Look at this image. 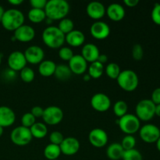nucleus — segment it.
Wrapping results in <instances>:
<instances>
[{"label": "nucleus", "instance_id": "obj_21", "mask_svg": "<svg viewBox=\"0 0 160 160\" xmlns=\"http://www.w3.org/2000/svg\"><path fill=\"white\" fill-rule=\"evenodd\" d=\"M99 48L95 45L92 43H88L84 45L81 50V56L87 61V62H94L98 60L99 55Z\"/></svg>", "mask_w": 160, "mask_h": 160}, {"label": "nucleus", "instance_id": "obj_1", "mask_svg": "<svg viewBox=\"0 0 160 160\" xmlns=\"http://www.w3.org/2000/svg\"><path fill=\"white\" fill-rule=\"evenodd\" d=\"M70 4L65 0H49L47 2L45 12L47 18L52 21L66 18L70 12Z\"/></svg>", "mask_w": 160, "mask_h": 160}, {"label": "nucleus", "instance_id": "obj_43", "mask_svg": "<svg viewBox=\"0 0 160 160\" xmlns=\"http://www.w3.org/2000/svg\"><path fill=\"white\" fill-rule=\"evenodd\" d=\"M31 113L32 114L35 118L42 117V116H43V113H44V109L39 106H34V107L31 109Z\"/></svg>", "mask_w": 160, "mask_h": 160}, {"label": "nucleus", "instance_id": "obj_20", "mask_svg": "<svg viewBox=\"0 0 160 160\" xmlns=\"http://www.w3.org/2000/svg\"><path fill=\"white\" fill-rule=\"evenodd\" d=\"M106 14L114 22L121 21L125 17V9L119 3H112L106 8Z\"/></svg>", "mask_w": 160, "mask_h": 160}, {"label": "nucleus", "instance_id": "obj_52", "mask_svg": "<svg viewBox=\"0 0 160 160\" xmlns=\"http://www.w3.org/2000/svg\"><path fill=\"white\" fill-rule=\"evenodd\" d=\"M45 23H48V25H50V24H52V20H50V19H48V18H46L45 19Z\"/></svg>", "mask_w": 160, "mask_h": 160}, {"label": "nucleus", "instance_id": "obj_30", "mask_svg": "<svg viewBox=\"0 0 160 160\" xmlns=\"http://www.w3.org/2000/svg\"><path fill=\"white\" fill-rule=\"evenodd\" d=\"M105 72L108 78L112 80H117L121 70H120V66L118 64L115 63V62H110V63L107 64V66L106 67Z\"/></svg>", "mask_w": 160, "mask_h": 160}, {"label": "nucleus", "instance_id": "obj_26", "mask_svg": "<svg viewBox=\"0 0 160 160\" xmlns=\"http://www.w3.org/2000/svg\"><path fill=\"white\" fill-rule=\"evenodd\" d=\"M88 75L92 78V79H98L103 75L105 72V67L98 61L92 62L88 68Z\"/></svg>", "mask_w": 160, "mask_h": 160}, {"label": "nucleus", "instance_id": "obj_54", "mask_svg": "<svg viewBox=\"0 0 160 160\" xmlns=\"http://www.w3.org/2000/svg\"><path fill=\"white\" fill-rule=\"evenodd\" d=\"M1 63H2V56L1 55H0V65H1Z\"/></svg>", "mask_w": 160, "mask_h": 160}, {"label": "nucleus", "instance_id": "obj_8", "mask_svg": "<svg viewBox=\"0 0 160 160\" xmlns=\"http://www.w3.org/2000/svg\"><path fill=\"white\" fill-rule=\"evenodd\" d=\"M45 124L54 126L61 123L63 119V112L59 106H51L44 109V113L42 116Z\"/></svg>", "mask_w": 160, "mask_h": 160}, {"label": "nucleus", "instance_id": "obj_38", "mask_svg": "<svg viewBox=\"0 0 160 160\" xmlns=\"http://www.w3.org/2000/svg\"><path fill=\"white\" fill-rule=\"evenodd\" d=\"M64 138H65L63 137V134L57 131H53L49 135V141L51 142V144H53V145H60L62 141L64 140Z\"/></svg>", "mask_w": 160, "mask_h": 160}, {"label": "nucleus", "instance_id": "obj_17", "mask_svg": "<svg viewBox=\"0 0 160 160\" xmlns=\"http://www.w3.org/2000/svg\"><path fill=\"white\" fill-rule=\"evenodd\" d=\"M35 37V31L29 25H22L14 31L13 38L20 42H30Z\"/></svg>", "mask_w": 160, "mask_h": 160}, {"label": "nucleus", "instance_id": "obj_36", "mask_svg": "<svg viewBox=\"0 0 160 160\" xmlns=\"http://www.w3.org/2000/svg\"><path fill=\"white\" fill-rule=\"evenodd\" d=\"M36 123V118L31 113L26 112L21 117V126L27 128H31Z\"/></svg>", "mask_w": 160, "mask_h": 160}, {"label": "nucleus", "instance_id": "obj_4", "mask_svg": "<svg viewBox=\"0 0 160 160\" xmlns=\"http://www.w3.org/2000/svg\"><path fill=\"white\" fill-rule=\"evenodd\" d=\"M117 81L119 87L128 92L136 90L139 84L138 76L134 70H125L120 72Z\"/></svg>", "mask_w": 160, "mask_h": 160}, {"label": "nucleus", "instance_id": "obj_6", "mask_svg": "<svg viewBox=\"0 0 160 160\" xmlns=\"http://www.w3.org/2000/svg\"><path fill=\"white\" fill-rule=\"evenodd\" d=\"M156 105L151 99H142L137 104L135 108L136 117L140 121H149L155 117Z\"/></svg>", "mask_w": 160, "mask_h": 160}, {"label": "nucleus", "instance_id": "obj_2", "mask_svg": "<svg viewBox=\"0 0 160 160\" xmlns=\"http://www.w3.org/2000/svg\"><path fill=\"white\" fill-rule=\"evenodd\" d=\"M42 41L50 48H60L65 43L66 35L58 27L48 26L42 32Z\"/></svg>", "mask_w": 160, "mask_h": 160}, {"label": "nucleus", "instance_id": "obj_35", "mask_svg": "<svg viewBox=\"0 0 160 160\" xmlns=\"http://www.w3.org/2000/svg\"><path fill=\"white\" fill-rule=\"evenodd\" d=\"M121 146L123 147V150H131L134 148L136 145V139L133 135H126L122 140L120 143Z\"/></svg>", "mask_w": 160, "mask_h": 160}, {"label": "nucleus", "instance_id": "obj_48", "mask_svg": "<svg viewBox=\"0 0 160 160\" xmlns=\"http://www.w3.org/2000/svg\"><path fill=\"white\" fill-rule=\"evenodd\" d=\"M155 114H156L157 117H160V104L156 105V111H155Z\"/></svg>", "mask_w": 160, "mask_h": 160}, {"label": "nucleus", "instance_id": "obj_19", "mask_svg": "<svg viewBox=\"0 0 160 160\" xmlns=\"http://www.w3.org/2000/svg\"><path fill=\"white\" fill-rule=\"evenodd\" d=\"M16 120V114L11 108L6 106H0V126L9 128L12 126Z\"/></svg>", "mask_w": 160, "mask_h": 160}, {"label": "nucleus", "instance_id": "obj_55", "mask_svg": "<svg viewBox=\"0 0 160 160\" xmlns=\"http://www.w3.org/2000/svg\"><path fill=\"white\" fill-rule=\"evenodd\" d=\"M57 160H58V159H57Z\"/></svg>", "mask_w": 160, "mask_h": 160}, {"label": "nucleus", "instance_id": "obj_11", "mask_svg": "<svg viewBox=\"0 0 160 160\" xmlns=\"http://www.w3.org/2000/svg\"><path fill=\"white\" fill-rule=\"evenodd\" d=\"M91 106L97 112H104L110 108L111 100L106 94L96 93L91 98Z\"/></svg>", "mask_w": 160, "mask_h": 160}, {"label": "nucleus", "instance_id": "obj_42", "mask_svg": "<svg viewBox=\"0 0 160 160\" xmlns=\"http://www.w3.org/2000/svg\"><path fill=\"white\" fill-rule=\"evenodd\" d=\"M151 100L156 106L160 104V88H157L153 91Z\"/></svg>", "mask_w": 160, "mask_h": 160}, {"label": "nucleus", "instance_id": "obj_50", "mask_svg": "<svg viewBox=\"0 0 160 160\" xmlns=\"http://www.w3.org/2000/svg\"><path fill=\"white\" fill-rule=\"evenodd\" d=\"M4 12H5L4 8H3L2 6H0V22H1L2 19L3 15H4Z\"/></svg>", "mask_w": 160, "mask_h": 160}, {"label": "nucleus", "instance_id": "obj_31", "mask_svg": "<svg viewBox=\"0 0 160 160\" xmlns=\"http://www.w3.org/2000/svg\"><path fill=\"white\" fill-rule=\"evenodd\" d=\"M58 28L61 31V32L63 33L65 35L68 34L74 30V23L72 20L69 18H64L62 20H59Z\"/></svg>", "mask_w": 160, "mask_h": 160}, {"label": "nucleus", "instance_id": "obj_3", "mask_svg": "<svg viewBox=\"0 0 160 160\" xmlns=\"http://www.w3.org/2000/svg\"><path fill=\"white\" fill-rule=\"evenodd\" d=\"M25 17L23 12L17 9L6 10L1 20L3 28L9 31H15L24 24Z\"/></svg>", "mask_w": 160, "mask_h": 160}, {"label": "nucleus", "instance_id": "obj_16", "mask_svg": "<svg viewBox=\"0 0 160 160\" xmlns=\"http://www.w3.org/2000/svg\"><path fill=\"white\" fill-rule=\"evenodd\" d=\"M68 67L73 74H84L88 70V62L81 55H74L69 61Z\"/></svg>", "mask_w": 160, "mask_h": 160}, {"label": "nucleus", "instance_id": "obj_13", "mask_svg": "<svg viewBox=\"0 0 160 160\" xmlns=\"http://www.w3.org/2000/svg\"><path fill=\"white\" fill-rule=\"evenodd\" d=\"M27 62L32 65L40 64L45 59L44 50L38 45H31L28 47L23 52Z\"/></svg>", "mask_w": 160, "mask_h": 160}, {"label": "nucleus", "instance_id": "obj_7", "mask_svg": "<svg viewBox=\"0 0 160 160\" xmlns=\"http://www.w3.org/2000/svg\"><path fill=\"white\" fill-rule=\"evenodd\" d=\"M33 137L29 128L19 126L14 128L10 134V140L17 146H25L30 144Z\"/></svg>", "mask_w": 160, "mask_h": 160}, {"label": "nucleus", "instance_id": "obj_39", "mask_svg": "<svg viewBox=\"0 0 160 160\" xmlns=\"http://www.w3.org/2000/svg\"><path fill=\"white\" fill-rule=\"evenodd\" d=\"M132 56L133 59H135V60H142L144 56V50L142 45H139V44H135L133 46Z\"/></svg>", "mask_w": 160, "mask_h": 160}, {"label": "nucleus", "instance_id": "obj_33", "mask_svg": "<svg viewBox=\"0 0 160 160\" xmlns=\"http://www.w3.org/2000/svg\"><path fill=\"white\" fill-rule=\"evenodd\" d=\"M20 77L24 83H31L34 80L35 73L32 69L26 67L20 71Z\"/></svg>", "mask_w": 160, "mask_h": 160}, {"label": "nucleus", "instance_id": "obj_51", "mask_svg": "<svg viewBox=\"0 0 160 160\" xmlns=\"http://www.w3.org/2000/svg\"><path fill=\"white\" fill-rule=\"evenodd\" d=\"M156 148H157L158 151H159L160 152V138L159 139H158L157 142H156Z\"/></svg>", "mask_w": 160, "mask_h": 160}, {"label": "nucleus", "instance_id": "obj_18", "mask_svg": "<svg viewBox=\"0 0 160 160\" xmlns=\"http://www.w3.org/2000/svg\"><path fill=\"white\" fill-rule=\"evenodd\" d=\"M106 9L104 5L99 2H91L86 8V12L90 18L98 21L106 15Z\"/></svg>", "mask_w": 160, "mask_h": 160}, {"label": "nucleus", "instance_id": "obj_25", "mask_svg": "<svg viewBox=\"0 0 160 160\" xmlns=\"http://www.w3.org/2000/svg\"><path fill=\"white\" fill-rule=\"evenodd\" d=\"M30 131H31L32 137L37 139L44 138L48 134V128L45 123H40V122H36L30 128Z\"/></svg>", "mask_w": 160, "mask_h": 160}, {"label": "nucleus", "instance_id": "obj_10", "mask_svg": "<svg viewBox=\"0 0 160 160\" xmlns=\"http://www.w3.org/2000/svg\"><path fill=\"white\" fill-rule=\"evenodd\" d=\"M7 63L10 70L15 72H20L27 67L28 62L23 52L20 51H14L8 56Z\"/></svg>", "mask_w": 160, "mask_h": 160}, {"label": "nucleus", "instance_id": "obj_12", "mask_svg": "<svg viewBox=\"0 0 160 160\" xmlns=\"http://www.w3.org/2000/svg\"><path fill=\"white\" fill-rule=\"evenodd\" d=\"M108 134L101 128H95L88 134V141L92 146L95 148H103L108 143Z\"/></svg>", "mask_w": 160, "mask_h": 160}, {"label": "nucleus", "instance_id": "obj_14", "mask_svg": "<svg viewBox=\"0 0 160 160\" xmlns=\"http://www.w3.org/2000/svg\"><path fill=\"white\" fill-rule=\"evenodd\" d=\"M90 33L94 38L97 40H104L110 34V28L106 23L98 20L91 26Z\"/></svg>", "mask_w": 160, "mask_h": 160}, {"label": "nucleus", "instance_id": "obj_53", "mask_svg": "<svg viewBox=\"0 0 160 160\" xmlns=\"http://www.w3.org/2000/svg\"><path fill=\"white\" fill-rule=\"evenodd\" d=\"M3 131H4V128H2V127L0 126V138H1L2 135L3 134Z\"/></svg>", "mask_w": 160, "mask_h": 160}, {"label": "nucleus", "instance_id": "obj_22", "mask_svg": "<svg viewBox=\"0 0 160 160\" xmlns=\"http://www.w3.org/2000/svg\"><path fill=\"white\" fill-rule=\"evenodd\" d=\"M85 42V36L82 31L79 30H73L67 34L65 37V42L71 47H80L83 45Z\"/></svg>", "mask_w": 160, "mask_h": 160}, {"label": "nucleus", "instance_id": "obj_46", "mask_svg": "<svg viewBox=\"0 0 160 160\" xmlns=\"http://www.w3.org/2000/svg\"><path fill=\"white\" fill-rule=\"evenodd\" d=\"M97 61L98 62H100V63L102 64V65H104L105 63H106L108 62V56L105 54H100Z\"/></svg>", "mask_w": 160, "mask_h": 160}, {"label": "nucleus", "instance_id": "obj_15", "mask_svg": "<svg viewBox=\"0 0 160 160\" xmlns=\"http://www.w3.org/2000/svg\"><path fill=\"white\" fill-rule=\"evenodd\" d=\"M59 147L62 154L67 156H71L78 152L81 148V145L80 142L76 138L68 137L64 138Z\"/></svg>", "mask_w": 160, "mask_h": 160}, {"label": "nucleus", "instance_id": "obj_27", "mask_svg": "<svg viewBox=\"0 0 160 160\" xmlns=\"http://www.w3.org/2000/svg\"><path fill=\"white\" fill-rule=\"evenodd\" d=\"M61 154L59 145L49 144L44 149V156L48 160H57Z\"/></svg>", "mask_w": 160, "mask_h": 160}, {"label": "nucleus", "instance_id": "obj_32", "mask_svg": "<svg viewBox=\"0 0 160 160\" xmlns=\"http://www.w3.org/2000/svg\"><path fill=\"white\" fill-rule=\"evenodd\" d=\"M128 104H127L124 101H123V100L117 101L113 106L114 114H115L117 117H119V118L126 115V114L128 113Z\"/></svg>", "mask_w": 160, "mask_h": 160}, {"label": "nucleus", "instance_id": "obj_45", "mask_svg": "<svg viewBox=\"0 0 160 160\" xmlns=\"http://www.w3.org/2000/svg\"><path fill=\"white\" fill-rule=\"evenodd\" d=\"M123 3H124L128 7L134 8L138 6V4L139 3V1L138 0H124V1H123Z\"/></svg>", "mask_w": 160, "mask_h": 160}, {"label": "nucleus", "instance_id": "obj_29", "mask_svg": "<svg viewBox=\"0 0 160 160\" xmlns=\"http://www.w3.org/2000/svg\"><path fill=\"white\" fill-rule=\"evenodd\" d=\"M54 75L59 81H65L71 77L72 72L70 70L68 66L61 64V65L56 66V69Z\"/></svg>", "mask_w": 160, "mask_h": 160}, {"label": "nucleus", "instance_id": "obj_28", "mask_svg": "<svg viewBox=\"0 0 160 160\" xmlns=\"http://www.w3.org/2000/svg\"><path fill=\"white\" fill-rule=\"evenodd\" d=\"M28 17L31 23H40L45 21L46 17L45 9H31L28 13Z\"/></svg>", "mask_w": 160, "mask_h": 160}, {"label": "nucleus", "instance_id": "obj_40", "mask_svg": "<svg viewBox=\"0 0 160 160\" xmlns=\"http://www.w3.org/2000/svg\"><path fill=\"white\" fill-rule=\"evenodd\" d=\"M151 17L156 24L160 26V3H156L152 10Z\"/></svg>", "mask_w": 160, "mask_h": 160}, {"label": "nucleus", "instance_id": "obj_5", "mask_svg": "<svg viewBox=\"0 0 160 160\" xmlns=\"http://www.w3.org/2000/svg\"><path fill=\"white\" fill-rule=\"evenodd\" d=\"M117 122L120 129L126 135H133L139 131L141 128V121L134 114L127 113Z\"/></svg>", "mask_w": 160, "mask_h": 160}, {"label": "nucleus", "instance_id": "obj_41", "mask_svg": "<svg viewBox=\"0 0 160 160\" xmlns=\"http://www.w3.org/2000/svg\"><path fill=\"white\" fill-rule=\"evenodd\" d=\"M46 0H31L30 4L31 6V9H45L47 4Z\"/></svg>", "mask_w": 160, "mask_h": 160}, {"label": "nucleus", "instance_id": "obj_37", "mask_svg": "<svg viewBox=\"0 0 160 160\" xmlns=\"http://www.w3.org/2000/svg\"><path fill=\"white\" fill-rule=\"evenodd\" d=\"M59 57L63 61H70L74 56L73 50L69 47H62L59 50Z\"/></svg>", "mask_w": 160, "mask_h": 160}, {"label": "nucleus", "instance_id": "obj_23", "mask_svg": "<svg viewBox=\"0 0 160 160\" xmlns=\"http://www.w3.org/2000/svg\"><path fill=\"white\" fill-rule=\"evenodd\" d=\"M56 66L52 60H43L38 66V73L44 78H49L54 75Z\"/></svg>", "mask_w": 160, "mask_h": 160}, {"label": "nucleus", "instance_id": "obj_24", "mask_svg": "<svg viewBox=\"0 0 160 160\" xmlns=\"http://www.w3.org/2000/svg\"><path fill=\"white\" fill-rule=\"evenodd\" d=\"M123 152L124 150L120 143L114 142L109 145L106 149V156L111 160H120L122 159Z\"/></svg>", "mask_w": 160, "mask_h": 160}, {"label": "nucleus", "instance_id": "obj_34", "mask_svg": "<svg viewBox=\"0 0 160 160\" xmlns=\"http://www.w3.org/2000/svg\"><path fill=\"white\" fill-rule=\"evenodd\" d=\"M123 160H143L142 155L138 150L133 148L131 150H127L123 152V156H122Z\"/></svg>", "mask_w": 160, "mask_h": 160}, {"label": "nucleus", "instance_id": "obj_49", "mask_svg": "<svg viewBox=\"0 0 160 160\" xmlns=\"http://www.w3.org/2000/svg\"><path fill=\"white\" fill-rule=\"evenodd\" d=\"M83 80L86 81V82H88V81H90L92 80V78L89 76L88 73H86V74H84V76H83Z\"/></svg>", "mask_w": 160, "mask_h": 160}, {"label": "nucleus", "instance_id": "obj_47", "mask_svg": "<svg viewBox=\"0 0 160 160\" xmlns=\"http://www.w3.org/2000/svg\"><path fill=\"white\" fill-rule=\"evenodd\" d=\"M23 2V0H9V4L14 6H20V5H21Z\"/></svg>", "mask_w": 160, "mask_h": 160}, {"label": "nucleus", "instance_id": "obj_9", "mask_svg": "<svg viewBox=\"0 0 160 160\" xmlns=\"http://www.w3.org/2000/svg\"><path fill=\"white\" fill-rule=\"evenodd\" d=\"M139 135L141 139L146 143H156L160 138V129L156 125L148 123L140 128Z\"/></svg>", "mask_w": 160, "mask_h": 160}, {"label": "nucleus", "instance_id": "obj_44", "mask_svg": "<svg viewBox=\"0 0 160 160\" xmlns=\"http://www.w3.org/2000/svg\"><path fill=\"white\" fill-rule=\"evenodd\" d=\"M16 76H17V72L10 70L9 68L8 70H6V72H5V78L8 80H11L12 81V80H13L16 78Z\"/></svg>", "mask_w": 160, "mask_h": 160}]
</instances>
